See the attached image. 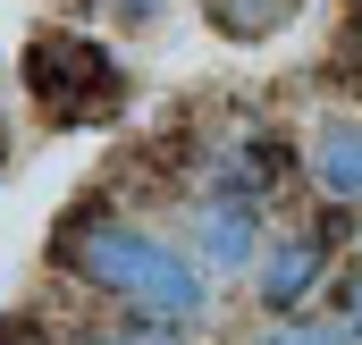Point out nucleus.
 I'll use <instances>...</instances> for the list:
<instances>
[{
    "instance_id": "obj_8",
    "label": "nucleus",
    "mask_w": 362,
    "mask_h": 345,
    "mask_svg": "<svg viewBox=\"0 0 362 345\" xmlns=\"http://www.w3.org/2000/svg\"><path fill=\"white\" fill-rule=\"evenodd\" d=\"M0 345H59V329L34 312H0Z\"/></svg>"
},
{
    "instance_id": "obj_12",
    "label": "nucleus",
    "mask_w": 362,
    "mask_h": 345,
    "mask_svg": "<svg viewBox=\"0 0 362 345\" xmlns=\"http://www.w3.org/2000/svg\"><path fill=\"white\" fill-rule=\"evenodd\" d=\"M346 51H362V0H354V17H346Z\"/></svg>"
},
{
    "instance_id": "obj_2",
    "label": "nucleus",
    "mask_w": 362,
    "mask_h": 345,
    "mask_svg": "<svg viewBox=\"0 0 362 345\" xmlns=\"http://www.w3.org/2000/svg\"><path fill=\"white\" fill-rule=\"evenodd\" d=\"M25 93L51 127H110L127 110V68L93 34H34L25 42Z\"/></svg>"
},
{
    "instance_id": "obj_3",
    "label": "nucleus",
    "mask_w": 362,
    "mask_h": 345,
    "mask_svg": "<svg viewBox=\"0 0 362 345\" xmlns=\"http://www.w3.org/2000/svg\"><path fill=\"white\" fill-rule=\"evenodd\" d=\"M194 261H211V269H253V261H262V202L211 194V202L194 211Z\"/></svg>"
},
{
    "instance_id": "obj_4",
    "label": "nucleus",
    "mask_w": 362,
    "mask_h": 345,
    "mask_svg": "<svg viewBox=\"0 0 362 345\" xmlns=\"http://www.w3.org/2000/svg\"><path fill=\"white\" fill-rule=\"evenodd\" d=\"M320 236H278L270 253L253 261V286H262V312H278V320H295L312 295H320Z\"/></svg>"
},
{
    "instance_id": "obj_10",
    "label": "nucleus",
    "mask_w": 362,
    "mask_h": 345,
    "mask_svg": "<svg viewBox=\"0 0 362 345\" xmlns=\"http://www.w3.org/2000/svg\"><path fill=\"white\" fill-rule=\"evenodd\" d=\"M346 329H354V337H362V269H354V278H346Z\"/></svg>"
},
{
    "instance_id": "obj_11",
    "label": "nucleus",
    "mask_w": 362,
    "mask_h": 345,
    "mask_svg": "<svg viewBox=\"0 0 362 345\" xmlns=\"http://www.w3.org/2000/svg\"><path fill=\"white\" fill-rule=\"evenodd\" d=\"M101 345H177L169 329H152V337H101Z\"/></svg>"
},
{
    "instance_id": "obj_6",
    "label": "nucleus",
    "mask_w": 362,
    "mask_h": 345,
    "mask_svg": "<svg viewBox=\"0 0 362 345\" xmlns=\"http://www.w3.org/2000/svg\"><path fill=\"white\" fill-rule=\"evenodd\" d=\"M202 8H211V25H219L228 42H270L303 0H202Z\"/></svg>"
},
{
    "instance_id": "obj_13",
    "label": "nucleus",
    "mask_w": 362,
    "mask_h": 345,
    "mask_svg": "<svg viewBox=\"0 0 362 345\" xmlns=\"http://www.w3.org/2000/svg\"><path fill=\"white\" fill-rule=\"evenodd\" d=\"M354 245H362V211H354Z\"/></svg>"
},
{
    "instance_id": "obj_9",
    "label": "nucleus",
    "mask_w": 362,
    "mask_h": 345,
    "mask_svg": "<svg viewBox=\"0 0 362 345\" xmlns=\"http://www.w3.org/2000/svg\"><path fill=\"white\" fill-rule=\"evenodd\" d=\"M160 8H169V0H118V17H127V25H152Z\"/></svg>"
},
{
    "instance_id": "obj_7",
    "label": "nucleus",
    "mask_w": 362,
    "mask_h": 345,
    "mask_svg": "<svg viewBox=\"0 0 362 345\" xmlns=\"http://www.w3.org/2000/svg\"><path fill=\"white\" fill-rule=\"evenodd\" d=\"M270 345H354V329H346V320H312V312H295Z\"/></svg>"
},
{
    "instance_id": "obj_1",
    "label": "nucleus",
    "mask_w": 362,
    "mask_h": 345,
    "mask_svg": "<svg viewBox=\"0 0 362 345\" xmlns=\"http://www.w3.org/2000/svg\"><path fill=\"white\" fill-rule=\"evenodd\" d=\"M51 269L76 278V286H93V295H110V303H127L144 329H185V320H202V269H194L177 245H160L152 228H135L127 211H110L101 194H85V202L59 211V228H51Z\"/></svg>"
},
{
    "instance_id": "obj_5",
    "label": "nucleus",
    "mask_w": 362,
    "mask_h": 345,
    "mask_svg": "<svg viewBox=\"0 0 362 345\" xmlns=\"http://www.w3.org/2000/svg\"><path fill=\"white\" fill-rule=\"evenodd\" d=\"M312 177H320L329 202L362 211V118H329V127H320V144H312Z\"/></svg>"
}]
</instances>
